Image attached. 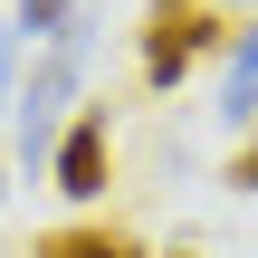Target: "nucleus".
<instances>
[{"label":"nucleus","mask_w":258,"mask_h":258,"mask_svg":"<svg viewBox=\"0 0 258 258\" xmlns=\"http://www.w3.org/2000/svg\"><path fill=\"white\" fill-rule=\"evenodd\" d=\"M77 19V0H19V38H57Z\"/></svg>","instance_id":"nucleus-6"},{"label":"nucleus","mask_w":258,"mask_h":258,"mask_svg":"<svg viewBox=\"0 0 258 258\" xmlns=\"http://www.w3.org/2000/svg\"><path fill=\"white\" fill-rule=\"evenodd\" d=\"M29 258H144V239H124V230H38Z\"/></svg>","instance_id":"nucleus-4"},{"label":"nucleus","mask_w":258,"mask_h":258,"mask_svg":"<svg viewBox=\"0 0 258 258\" xmlns=\"http://www.w3.org/2000/svg\"><path fill=\"white\" fill-rule=\"evenodd\" d=\"M172 258H191V249H172Z\"/></svg>","instance_id":"nucleus-9"},{"label":"nucleus","mask_w":258,"mask_h":258,"mask_svg":"<svg viewBox=\"0 0 258 258\" xmlns=\"http://www.w3.org/2000/svg\"><path fill=\"white\" fill-rule=\"evenodd\" d=\"M0 105H10V77H0Z\"/></svg>","instance_id":"nucleus-8"},{"label":"nucleus","mask_w":258,"mask_h":258,"mask_svg":"<svg viewBox=\"0 0 258 258\" xmlns=\"http://www.w3.org/2000/svg\"><path fill=\"white\" fill-rule=\"evenodd\" d=\"M201 48H220V19L191 10V0H153V19H144V86H182Z\"/></svg>","instance_id":"nucleus-2"},{"label":"nucleus","mask_w":258,"mask_h":258,"mask_svg":"<svg viewBox=\"0 0 258 258\" xmlns=\"http://www.w3.org/2000/svg\"><path fill=\"white\" fill-rule=\"evenodd\" d=\"M220 182H230V191H258V134L239 144V153H230V172H220Z\"/></svg>","instance_id":"nucleus-7"},{"label":"nucleus","mask_w":258,"mask_h":258,"mask_svg":"<svg viewBox=\"0 0 258 258\" xmlns=\"http://www.w3.org/2000/svg\"><path fill=\"white\" fill-rule=\"evenodd\" d=\"M239 67H230V96H220V115L230 124H258V29H239V48H230Z\"/></svg>","instance_id":"nucleus-5"},{"label":"nucleus","mask_w":258,"mask_h":258,"mask_svg":"<svg viewBox=\"0 0 258 258\" xmlns=\"http://www.w3.org/2000/svg\"><path fill=\"white\" fill-rule=\"evenodd\" d=\"M77 77H86V48H77V29H57V48H48V57L29 67V86H19V163H29V172H38V163L57 153Z\"/></svg>","instance_id":"nucleus-1"},{"label":"nucleus","mask_w":258,"mask_h":258,"mask_svg":"<svg viewBox=\"0 0 258 258\" xmlns=\"http://www.w3.org/2000/svg\"><path fill=\"white\" fill-rule=\"evenodd\" d=\"M105 172H115V124H105V105H77L57 153H48V182L67 201H105Z\"/></svg>","instance_id":"nucleus-3"}]
</instances>
